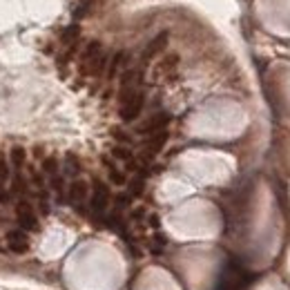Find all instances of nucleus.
<instances>
[{
  "label": "nucleus",
  "instance_id": "obj_1",
  "mask_svg": "<svg viewBox=\"0 0 290 290\" xmlns=\"http://www.w3.org/2000/svg\"><path fill=\"white\" fill-rule=\"evenodd\" d=\"M143 94H132L130 98L123 103V107H121V119L123 121H134L138 114H141V110H143Z\"/></svg>",
  "mask_w": 290,
  "mask_h": 290
},
{
  "label": "nucleus",
  "instance_id": "obj_2",
  "mask_svg": "<svg viewBox=\"0 0 290 290\" xmlns=\"http://www.w3.org/2000/svg\"><path fill=\"white\" fill-rule=\"evenodd\" d=\"M107 201H110V190L105 183L94 181V197H92V208L96 212H103L107 208Z\"/></svg>",
  "mask_w": 290,
  "mask_h": 290
},
{
  "label": "nucleus",
  "instance_id": "obj_3",
  "mask_svg": "<svg viewBox=\"0 0 290 290\" xmlns=\"http://www.w3.org/2000/svg\"><path fill=\"white\" fill-rule=\"evenodd\" d=\"M18 221H20L22 228H27V230H36L38 228V219L33 216L31 205L27 203V201H20L18 203Z\"/></svg>",
  "mask_w": 290,
  "mask_h": 290
},
{
  "label": "nucleus",
  "instance_id": "obj_4",
  "mask_svg": "<svg viewBox=\"0 0 290 290\" xmlns=\"http://www.w3.org/2000/svg\"><path fill=\"white\" fill-rule=\"evenodd\" d=\"M165 45H167V31H161L159 36H156L154 41L150 43L148 47H145V52H143V63H150V60H152L156 54L163 52Z\"/></svg>",
  "mask_w": 290,
  "mask_h": 290
},
{
  "label": "nucleus",
  "instance_id": "obj_5",
  "mask_svg": "<svg viewBox=\"0 0 290 290\" xmlns=\"http://www.w3.org/2000/svg\"><path fill=\"white\" fill-rule=\"evenodd\" d=\"M7 241H9V248L14 250V252H25L29 245H27V234L25 230H11L7 232Z\"/></svg>",
  "mask_w": 290,
  "mask_h": 290
},
{
  "label": "nucleus",
  "instance_id": "obj_6",
  "mask_svg": "<svg viewBox=\"0 0 290 290\" xmlns=\"http://www.w3.org/2000/svg\"><path fill=\"white\" fill-rule=\"evenodd\" d=\"M170 123V116L167 114H159V116H152L148 123L141 125V132L143 134H154V132H163V127Z\"/></svg>",
  "mask_w": 290,
  "mask_h": 290
},
{
  "label": "nucleus",
  "instance_id": "obj_7",
  "mask_svg": "<svg viewBox=\"0 0 290 290\" xmlns=\"http://www.w3.org/2000/svg\"><path fill=\"white\" fill-rule=\"evenodd\" d=\"M87 197V183L85 181H74L69 186V201L71 203H81V201H85Z\"/></svg>",
  "mask_w": 290,
  "mask_h": 290
},
{
  "label": "nucleus",
  "instance_id": "obj_8",
  "mask_svg": "<svg viewBox=\"0 0 290 290\" xmlns=\"http://www.w3.org/2000/svg\"><path fill=\"white\" fill-rule=\"evenodd\" d=\"M7 176H9V170H7V161L0 159V201H7V192H5V186H7Z\"/></svg>",
  "mask_w": 290,
  "mask_h": 290
},
{
  "label": "nucleus",
  "instance_id": "obj_9",
  "mask_svg": "<svg viewBox=\"0 0 290 290\" xmlns=\"http://www.w3.org/2000/svg\"><path fill=\"white\" fill-rule=\"evenodd\" d=\"M165 141H167V132H165V130H163V132H156L154 136L148 141V150H150V152H159V150L163 148Z\"/></svg>",
  "mask_w": 290,
  "mask_h": 290
},
{
  "label": "nucleus",
  "instance_id": "obj_10",
  "mask_svg": "<svg viewBox=\"0 0 290 290\" xmlns=\"http://www.w3.org/2000/svg\"><path fill=\"white\" fill-rule=\"evenodd\" d=\"M78 172H81V163H78L76 154H67V156H65V174L76 176Z\"/></svg>",
  "mask_w": 290,
  "mask_h": 290
},
{
  "label": "nucleus",
  "instance_id": "obj_11",
  "mask_svg": "<svg viewBox=\"0 0 290 290\" xmlns=\"http://www.w3.org/2000/svg\"><path fill=\"white\" fill-rule=\"evenodd\" d=\"M43 172L49 178L58 174V159H56V156H47V159H43Z\"/></svg>",
  "mask_w": 290,
  "mask_h": 290
},
{
  "label": "nucleus",
  "instance_id": "obj_12",
  "mask_svg": "<svg viewBox=\"0 0 290 290\" xmlns=\"http://www.w3.org/2000/svg\"><path fill=\"white\" fill-rule=\"evenodd\" d=\"M9 156H11V165H14L16 170H20L22 163H25V150L22 148H11Z\"/></svg>",
  "mask_w": 290,
  "mask_h": 290
},
{
  "label": "nucleus",
  "instance_id": "obj_13",
  "mask_svg": "<svg viewBox=\"0 0 290 290\" xmlns=\"http://www.w3.org/2000/svg\"><path fill=\"white\" fill-rule=\"evenodd\" d=\"M52 188L56 190V194H58V197H63V178H60L58 174L52 176Z\"/></svg>",
  "mask_w": 290,
  "mask_h": 290
},
{
  "label": "nucleus",
  "instance_id": "obj_14",
  "mask_svg": "<svg viewBox=\"0 0 290 290\" xmlns=\"http://www.w3.org/2000/svg\"><path fill=\"white\" fill-rule=\"evenodd\" d=\"M114 156H116V159H125V161H130V152H127L125 148H114Z\"/></svg>",
  "mask_w": 290,
  "mask_h": 290
}]
</instances>
